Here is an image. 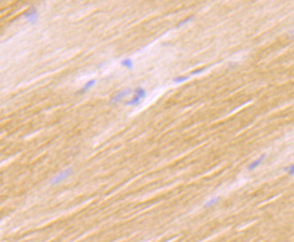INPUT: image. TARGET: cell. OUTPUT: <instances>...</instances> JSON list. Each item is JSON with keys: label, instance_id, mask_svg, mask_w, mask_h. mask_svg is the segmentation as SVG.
<instances>
[{"label": "cell", "instance_id": "obj_10", "mask_svg": "<svg viewBox=\"0 0 294 242\" xmlns=\"http://www.w3.org/2000/svg\"><path fill=\"white\" fill-rule=\"evenodd\" d=\"M219 201V197H215V198H212V199H209L206 203H205V208H208V207H211L212 205H214L215 203H217L218 201Z\"/></svg>", "mask_w": 294, "mask_h": 242}, {"label": "cell", "instance_id": "obj_3", "mask_svg": "<svg viewBox=\"0 0 294 242\" xmlns=\"http://www.w3.org/2000/svg\"><path fill=\"white\" fill-rule=\"evenodd\" d=\"M72 173V169H66L64 170V171H62L58 175H56L55 177L52 178V180L51 181V184H57V183H61V181L65 180L69 175H71Z\"/></svg>", "mask_w": 294, "mask_h": 242}, {"label": "cell", "instance_id": "obj_2", "mask_svg": "<svg viewBox=\"0 0 294 242\" xmlns=\"http://www.w3.org/2000/svg\"><path fill=\"white\" fill-rule=\"evenodd\" d=\"M132 93V90L131 89H124V90H121L117 92H116L112 97H111V99H110V103L112 104H117L118 103L119 101H121L123 98L124 97H126L127 95L131 94Z\"/></svg>", "mask_w": 294, "mask_h": 242}, {"label": "cell", "instance_id": "obj_6", "mask_svg": "<svg viewBox=\"0 0 294 242\" xmlns=\"http://www.w3.org/2000/svg\"><path fill=\"white\" fill-rule=\"evenodd\" d=\"M120 64L122 65L123 67H124V68H126L128 70H132L134 68V62L130 58H125V59L122 60L120 62Z\"/></svg>", "mask_w": 294, "mask_h": 242}, {"label": "cell", "instance_id": "obj_4", "mask_svg": "<svg viewBox=\"0 0 294 242\" xmlns=\"http://www.w3.org/2000/svg\"><path fill=\"white\" fill-rule=\"evenodd\" d=\"M95 84H96V80H94V79H92V80H88L77 92H76V94L77 95H83V94H85L87 91H89L93 86H95Z\"/></svg>", "mask_w": 294, "mask_h": 242}, {"label": "cell", "instance_id": "obj_12", "mask_svg": "<svg viewBox=\"0 0 294 242\" xmlns=\"http://www.w3.org/2000/svg\"><path fill=\"white\" fill-rule=\"evenodd\" d=\"M207 69H208V67H202V68L195 69L194 71H192V72L191 73V75H198V74H199V73L205 72V71H206Z\"/></svg>", "mask_w": 294, "mask_h": 242}, {"label": "cell", "instance_id": "obj_5", "mask_svg": "<svg viewBox=\"0 0 294 242\" xmlns=\"http://www.w3.org/2000/svg\"><path fill=\"white\" fill-rule=\"evenodd\" d=\"M265 157H266V155H265V154H264V155H262L259 158H257L256 160H254V162H252V163L248 165V167H247L248 171H253V170H254L255 168H257V167L262 164V162L265 159Z\"/></svg>", "mask_w": 294, "mask_h": 242}, {"label": "cell", "instance_id": "obj_9", "mask_svg": "<svg viewBox=\"0 0 294 242\" xmlns=\"http://www.w3.org/2000/svg\"><path fill=\"white\" fill-rule=\"evenodd\" d=\"M188 79H189V76H177L173 79V82L179 84V83H182V82L186 81Z\"/></svg>", "mask_w": 294, "mask_h": 242}, {"label": "cell", "instance_id": "obj_13", "mask_svg": "<svg viewBox=\"0 0 294 242\" xmlns=\"http://www.w3.org/2000/svg\"><path fill=\"white\" fill-rule=\"evenodd\" d=\"M285 171L288 173V174L289 175H291V176H293V174H294V165H291L290 166H288V167H286L285 168Z\"/></svg>", "mask_w": 294, "mask_h": 242}, {"label": "cell", "instance_id": "obj_8", "mask_svg": "<svg viewBox=\"0 0 294 242\" xmlns=\"http://www.w3.org/2000/svg\"><path fill=\"white\" fill-rule=\"evenodd\" d=\"M135 95H137V96L140 98L141 99H143V98H145L146 97V91H145V90L144 88H142V87H137V88L135 90Z\"/></svg>", "mask_w": 294, "mask_h": 242}, {"label": "cell", "instance_id": "obj_11", "mask_svg": "<svg viewBox=\"0 0 294 242\" xmlns=\"http://www.w3.org/2000/svg\"><path fill=\"white\" fill-rule=\"evenodd\" d=\"M192 20H193V16H189V17H187V18H185V19L181 20V21L178 24V27L184 26L185 24H189V23H190V22H191Z\"/></svg>", "mask_w": 294, "mask_h": 242}, {"label": "cell", "instance_id": "obj_1", "mask_svg": "<svg viewBox=\"0 0 294 242\" xmlns=\"http://www.w3.org/2000/svg\"><path fill=\"white\" fill-rule=\"evenodd\" d=\"M24 17L28 23L34 24L38 21V18H39V14L37 9L34 6L29 7L24 13Z\"/></svg>", "mask_w": 294, "mask_h": 242}, {"label": "cell", "instance_id": "obj_7", "mask_svg": "<svg viewBox=\"0 0 294 242\" xmlns=\"http://www.w3.org/2000/svg\"><path fill=\"white\" fill-rule=\"evenodd\" d=\"M141 98H140L138 97L137 95H134V97L132 98L130 100H128V101H126L125 102V105H127V106H138L139 104H140V102H141Z\"/></svg>", "mask_w": 294, "mask_h": 242}]
</instances>
